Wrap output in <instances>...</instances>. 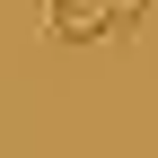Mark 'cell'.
<instances>
[{
    "mask_svg": "<svg viewBox=\"0 0 158 158\" xmlns=\"http://www.w3.org/2000/svg\"><path fill=\"white\" fill-rule=\"evenodd\" d=\"M53 44H88V35H114V0H44Z\"/></svg>",
    "mask_w": 158,
    "mask_h": 158,
    "instance_id": "cell-1",
    "label": "cell"
}]
</instances>
